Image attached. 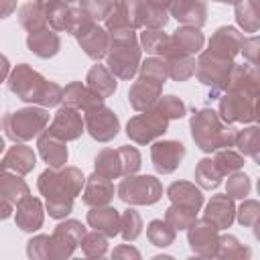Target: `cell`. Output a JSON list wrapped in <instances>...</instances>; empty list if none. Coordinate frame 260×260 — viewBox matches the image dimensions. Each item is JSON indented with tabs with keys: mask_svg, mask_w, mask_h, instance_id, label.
Masks as SVG:
<instances>
[{
	"mask_svg": "<svg viewBox=\"0 0 260 260\" xmlns=\"http://www.w3.org/2000/svg\"><path fill=\"white\" fill-rule=\"evenodd\" d=\"M8 87L20 100L30 102V104H41V106H55V104H59L61 93H63V89L57 83L47 81L43 75H39L26 63L18 65L12 71Z\"/></svg>",
	"mask_w": 260,
	"mask_h": 260,
	"instance_id": "1",
	"label": "cell"
},
{
	"mask_svg": "<svg viewBox=\"0 0 260 260\" xmlns=\"http://www.w3.org/2000/svg\"><path fill=\"white\" fill-rule=\"evenodd\" d=\"M191 134H193V140L199 144V148L205 152L232 146L236 138L234 128L225 120H221V116L213 110H201L193 116Z\"/></svg>",
	"mask_w": 260,
	"mask_h": 260,
	"instance_id": "2",
	"label": "cell"
},
{
	"mask_svg": "<svg viewBox=\"0 0 260 260\" xmlns=\"http://www.w3.org/2000/svg\"><path fill=\"white\" fill-rule=\"evenodd\" d=\"M49 122V114L43 108H24L18 112H10L4 118V130L6 136L14 142L28 140L37 136Z\"/></svg>",
	"mask_w": 260,
	"mask_h": 260,
	"instance_id": "3",
	"label": "cell"
},
{
	"mask_svg": "<svg viewBox=\"0 0 260 260\" xmlns=\"http://www.w3.org/2000/svg\"><path fill=\"white\" fill-rule=\"evenodd\" d=\"M162 193V187L158 183V179L150 177V175H140V177H132L128 175L126 179H122V183L118 185V195L122 201L126 203H140V205H150L154 201H158Z\"/></svg>",
	"mask_w": 260,
	"mask_h": 260,
	"instance_id": "4",
	"label": "cell"
},
{
	"mask_svg": "<svg viewBox=\"0 0 260 260\" xmlns=\"http://www.w3.org/2000/svg\"><path fill=\"white\" fill-rule=\"evenodd\" d=\"M232 65H234L232 59L221 57V55H217V53L207 49L199 57V61L195 63V73H197L199 81L205 83V85H211L213 87V95H217L225 87V81H228Z\"/></svg>",
	"mask_w": 260,
	"mask_h": 260,
	"instance_id": "5",
	"label": "cell"
},
{
	"mask_svg": "<svg viewBox=\"0 0 260 260\" xmlns=\"http://www.w3.org/2000/svg\"><path fill=\"white\" fill-rule=\"evenodd\" d=\"M85 126H87V132L100 142L112 140L120 130L118 116L110 108H106L104 102L85 110Z\"/></svg>",
	"mask_w": 260,
	"mask_h": 260,
	"instance_id": "6",
	"label": "cell"
},
{
	"mask_svg": "<svg viewBox=\"0 0 260 260\" xmlns=\"http://www.w3.org/2000/svg\"><path fill=\"white\" fill-rule=\"evenodd\" d=\"M167 124H169V120H167L160 112H156V110L146 112V110H144V114H138V116H134V118L128 122L126 132H128V136H130L134 142L146 144V142L154 140L156 136H160V134L167 130Z\"/></svg>",
	"mask_w": 260,
	"mask_h": 260,
	"instance_id": "7",
	"label": "cell"
},
{
	"mask_svg": "<svg viewBox=\"0 0 260 260\" xmlns=\"http://www.w3.org/2000/svg\"><path fill=\"white\" fill-rule=\"evenodd\" d=\"M219 116L225 122H252V120H256V95L228 91L219 102Z\"/></svg>",
	"mask_w": 260,
	"mask_h": 260,
	"instance_id": "8",
	"label": "cell"
},
{
	"mask_svg": "<svg viewBox=\"0 0 260 260\" xmlns=\"http://www.w3.org/2000/svg\"><path fill=\"white\" fill-rule=\"evenodd\" d=\"M110 49L112 53L108 55V69L114 73V77L130 79L140 65V49L136 43L110 45Z\"/></svg>",
	"mask_w": 260,
	"mask_h": 260,
	"instance_id": "9",
	"label": "cell"
},
{
	"mask_svg": "<svg viewBox=\"0 0 260 260\" xmlns=\"http://www.w3.org/2000/svg\"><path fill=\"white\" fill-rule=\"evenodd\" d=\"M183 156H185V146H183V142H177V140L154 142L150 148L152 165L162 175L173 173L179 167V162L183 160Z\"/></svg>",
	"mask_w": 260,
	"mask_h": 260,
	"instance_id": "10",
	"label": "cell"
},
{
	"mask_svg": "<svg viewBox=\"0 0 260 260\" xmlns=\"http://www.w3.org/2000/svg\"><path fill=\"white\" fill-rule=\"evenodd\" d=\"M49 132L59 136L65 142L67 140H75L83 132V120H81V116H79V112L75 108H69V106L59 108L55 118H53V122H51V126H49Z\"/></svg>",
	"mask_w": 260,
	"mask_h": 260,
	"instance_id": "11",
	"label": "cell"
},
{
	"mask_svg": "<svg viewBox=\"0 0 260 260\" xmlns=\"http://www.w3.org/2000/svg\"><path fill=\"white\" fill-rule=\"evenodd\" d=\"M203 47V35L197 26H183L169 37V51L167 57H187L197 53Z\"/></svg>",
	"mask_w": 260,
	"mask_h": 260,
	"instance_id": "12",
	"label": "cell"
},
{
	"mask_svg": "<svg viewBox=\"0 0 260 260\" xmlns=\"http://www.w3.org/2000/svg\"><path fill=\"white\" fill-rule=\"evenodd\" d=\"M75 37H77L81 49L85 51V55L91 57V59H95V61L102 59L106 55V51L110 49V37H108V32L102 26H98L95 22H89Z\"/></svg>",
	"mask_w": 260,
	"mask_h": 260,
	"instance_id": "13",
	"label": "cell"
},
{
	"mask_svg": "<svg viewBox=\"0 0 260 260\" xmlns=\"http://www.w3.org/2000/svg\"><path fill=\"white\" fill-rule=\"evenodd\" d=\"M160 87H162V83L140 75V79L134 81V85L128 91V100H130L132 108L138 110V112L152 108L156 104V100L160 98Z\"/></svg>",
	"mask_w": 260,
	"mask_h": 260,
	"instance_id": "14",
	"label": "cell"
},
{
	"mask_svg": "<svg viewBox=\"0 0 260 260\" xmlns=\"http://www.w3.org/2000/svg\"><path fill=\"white\" fill-rule=\"evenodd\" d=\"M256 67L254 65H232L228 81H225V91L234 93H246V95H256Z\"/></svg>",
	"mask_w": 260,
	"mask_h": 260,
	"instance_id": "15",
	"label": "cell"
},
{
	"mask_svg": "<svg viewBox=\"0 0 260 260\" xmlns=\"http://www.w3.org/2000/svg\"><path fill=\"white\" fill-rule=\"evenodd\" d=\"M169 8L173 16L187 26L199 28L207 18V6L203 0H173Z\"/></svg>",
	"mask_w": 260,
	"mask_h": 260,
	"instance_id": "16",
	"label": "cell"
},
{
	"mask_svg": "<svg viewBox=\"0 0 260 260\" xmlns=\"http://www.w3.org/2000/svg\"><path fill=\"white\" fill-rule=\"evenodd\" d=\"M242 43H244V35L238 32L234 26H221L217 28V32L211 37L209 41V51L221 55V57H228L232 59L240 49H242Z\"/></svg>",
	"mask_w": 260,
	"mask_h": 260,
	"instance_id": "17",
	"label": "cell"
},
{
	"mask_svg": "<svg viewBox=\"0 0 260 260\" xmlns=\"http://www.w3.org/2000/svg\"><path fill=\"white\" fill-rule=\"evenodd\" d=\"M26 45H28V49H30L35 55L47 59V57L57 55V51H59V47H61V39H59V35H57L53 28L43 26V28H39V30H35V32H28Z\"/></svg>",
	"mask_w": 260,
	"mask_h": 260,
	"instance_id": "18",
	"label": "cell"
},
{
	"mask_svg": "<svg viewBox=\"0 0 260 260\" xmlns=\"http://www.w3.org/2000/svg\"><path fill=\"white\" fill-rule=\"evenodd\" d=\"M234 203L230 195H215L209 203H207V211H205V219L215 225L217 230L230 228L234 221Z\"/></svg>",
	"mask_w": 260,
	"mask_h": 260,
	"instance_id": "19",
	"label": "cell"
},
{
	"mask_svg": "<svg viewBox=\"0 0 260 260\" xmlns=\"http://www.w3.org/2000/svg\"><path fill=\"white\" fill-rule=\"evenodd\" d=\"M35 167V152L32 148L24 146V144H14L6 156L2 158V165H0V171H12L16 175H24L28 171H32Z\"/></svg>",
	"mask_w": 260,
	"mask_h": 260,
	"instance_id": "20",
	"label": "cell"
},
{
	"mask_svg": "<svg viewBox=\"0 0 260 260\" xmlns=\"http://www.w3.org/2000/svg\"><path fill=\"white\" fill-rule=\"evenodd\" d=\"M39 150H41V156H43L53 169L63 167L65 160H67V146H65V140H61L59 136L51 134L49 130L39 138Z\"/></svg>",
	"mask_w": 260,
	"mask_h": 260,
	"instance_id": "21",
	"label": "cell"
},
{
	"mask_svg": "<svg viewBox=\"0 0 260 260\" xmlns=\"http://www.w3.org/2000/svg\"><path fill=\"white\" fill-rule=\"evenodd\" d=\"M61 100L65 102V106L75 108V110H83V112H85L87 108H91V106H95V104H102V102H104L102 98H98L89 87L81 85L79 81L69 83V85L63 89Z\"/></svg>",
	"mask_w": 260,
	"mask_h": 260,
	"instance_id": "22",
	"label": "cell"
},
{
	"mask_svg": "<svg viewBox=\"0 0 260 260\" xmlns=\"http://www.w3.org/2000/svg\"><path fill=\"white\" fill-rule=\"evenodd\" d=\"M114 197V185L110 183V179L93 173L89 179H87V185H85V193H83V201L87 205H106L110 203V199Z\"/></svg>",
	"mask_w": 260,
	"mask_h": 260,
	"instance_id": "23",
	"label": "cell"
},
{
	"mask_svg": "<svg viewBox=\"0 0 260 260\" xmlns=\"http://www.w3.org/2000/svg\"><path fill=\"white\" fill-rule=\"evenodd\" d=\"M16 223L20 225V230L24 232H32L39 230L43 223V211H41V201L35 197H24L18 201L16 207Z\"/></svg>",
	"mask_w": 260,
	"mask_h": 260,
	"instance_id": "24",
	"label": "cell"
},
{
	"mask_svg": "<svg viewBox=\"0 0 260 260\" xmlns=\"http://www.w3.org/2000/svg\"><path fill=\"white\" fill-rule=\"evenodd\" d=\"M87 87L102 100L112 95L116 91V77L114 73L104 65H93L87 73Z\"/></svg>",
	"mask_w": 260,
	"mask_h": 260,
	"instance_id": "25",
	"label": "cell"
},
{
	"mask_svg": "<svg viewBox=\"0 0 260 260\" xmlns=\"http://www.w3.org/2000/svg\"><path fill=\"white\" fill-rule=\"evenodd\" d=\"M87 221L95 232H106L108 236H116L120 228V215L114 207H95L93 211L87 213Z\"/></svg>",
	"mask_w": 260,
	"mask_h": 260,
	"instance_id": "26",
	"label": "cell"
},
{
	"mask_svg": "<svg viewBox=\"0 0 260 260\" xmlns=\"http://www.w3.org/2000/svg\"><path fill=\"white\" fill-rule=\"evenodd\" d=\"M169 197L173 199V203H179V205H187V207H193V209H199V205L203 203V195L201 191L191 185V183H185V181H177L169 187Z\"/></svg>",
	"mask_w": 260,
	"mask_h": 260,
	"instance_id": "27",
	"label": "cell"
},
{
	"mask_svg": "<svg viewBox=\"0 0 260 260\" xmlns=\"http://www.w3.org/2000/svg\"><path fill=\"white\" fill-rule=\"evenodd\" d=\"M0 195L10 203H18L28 195V187L20 177H16V173L0 171Z\"/></svg>",
	"mask_w": 260,
	"mask_h": 260,
	"instance_id": "28",
	"label": "cell"
},
{
	"mask_svg": "<svg viewBox=\"0 0 260 260\" xmlns=\"http://www.w3.org/2000/svg\"><path fill=\"white\" fill-rule=\"evenodd\" d=\"M236 18H238L240 26L246 32H256L258 30V24H260L258 0H240L236 4Z\"/></svg>",
	"mask_w": 260,
	"mask_h": 260,
	"instance_id": "29",
	"label": "cell"
},
{
	"mask_svg": "<svg viewBox=\"0 0 260 260\" xmlns=\"http://www.w3.org/2000/svg\"><path fill=\"white\" fill-rule=\"evenodd\" d=\"M95 173L106 177V179H116L122 173V160H120V154L118 150H112V148H104L98 156H95Z\"/></svg>",
	"mask_w": 260,
	"mask_h": 260,
	"instance_id": "30",
	"label": "cell"
},
{
	"mask_svg": "<svg viewBox=\"0 0 260 260\" xmlns=\"http://www.w3.org/2000/svg\"><path fill=\"white\" fill-rule=\"evenodd\" d=\"M18 18H20V24H22L28 32H35V30H39V28L45 26V22H47V12H45V8H41L39 4L28 2V4H22V6H20Z\"/></svg>",
	"mask_w": 260,
	"mask_h": 260,
	"instance_id": "31",
	"label": "cell"
},
{
	"mask_svg": "<svg viewBox=\"0 0 260 260\" xmlns=\"http://www.w3.org/2000/svg\"><path fill=\"white\" fill-rule=\"evenodd\" d=\"M83 234H85V230L79 221H65L55 230L51 244H69V248L73 250L75 244H81Z\"/></svg>",
	"mask_w": 260,
	"mask_h": 260,
	"instance_id": "32",
	"label": "cell"
},
{
	"mask_svg": "<svg viewBox=\"0 0 260 260\" xmlns=\"http://www.w3.org/2000/svg\"><path fill=\"white\" fill-rule=\"evenodd\" d=\"M221 173H219V169L215 167V162H213V158H203V160H199V165H197V169H195V181L203 187V189H213V187H217L219 183H221Z\"/></svg>",
	"mask_w": 260,
	"mask_h": 260,
	"instance_id": "33",
	"label": "cell"
},
{
	"mask_svg": "<svg viewBox=\"0 0 260 260\" xmlns=\"http://www.w3.org/2000/svg\"><path fill=\"white\" fill-rule=\"evenodd\" d=\"M213 162L219 169V173L225 177V175H232V173H236V171H240L244 167V156L240 152L232 150L230 146H225V148H219L217 150Z\"/></svg>",
	"mask_w": 260,
	"mask_h": 260,
	"instance_id": "34",
	"label": "cell"
},
{
	"mask_svg": "<svg viewBox=\"0 0 260 260\" xmlns=\"http://www.w3.org/2000/svg\"><path fill=\"white\" fill-rule=\"evenodd\" d=\"M140 43L144 51L152 55H167L169 51V37L160 28H146L140 37Z\"/></svg>",
	"mask_w": 260,
	"mask_h": 260,
	"instance_id": "35",
	"label": "cell"
},
{
	"mask_svg": "<svg viewBox=\"0 0 260 260\" xmlns=\"http://www.w3.org/2000/svg\"><path fill=\"white\" fill-rule=\"evenodd\" d=\"M234 142L238 144V148H240L244 154H248V156H252V158H256V160H258L260 130H258L256 126H250V128H244L242 132H238V134H236V138H234Z\"/></svg>",
	"mask_w": 260,
	"mask_h": 260,
	"instance_id": "36",
	"label": "cell"
},
{
	"mask_svg": "<svg viewBox=\"0 0 260 260\" xmlns=\"http://www.w3.org/2000/svg\"><path fill=\"white\" fill-rule=\"evenodd\" d=\"M195 211H197V209H193V207L175 203V205L169 207V211H167V223H171L175 230H187V228H191L193 221H195Z\"/></svg>",
	"mask_w": 260,
	"mask_h": 260,
	"instance_id": "37",
	"label": "cell"
},
{
	"mask_svg": "<svg viewBox=\"0 0 260 260\" xmlns=\"http://www.w3.org/2000/svg\"><path fill=\"white\" fill-rule=\"evenodd\" d=\"M167 69H169V77H173L177 81L189 79L191 75H195V59L191 55H187V57H169Z\"/></svg>",
	"mask_w": 260,
	"mask_h": 260,
	"instance_id": "38",
	"label": "cell"
},
{
	"mask_svg": "<svg viewBox=\"0 0 260 260\" xmlns=\"http://www.w3.org/2000/svg\"><path fill=\"white\" fill-rule=\"evenodd\" d=\"M148 238L152 240L154 246H169L175 238V228L171 223H162L160 219H154L148 225Z\"/></svg>",
	"mask_w": 260,
	"mask_h": 260,
	"instance_id": "39",
	"label": "cell"
},
{
	"mask_svg": "<svg viewBox=\"0 0 260 260\" xmlns=\"http://www.w3.org/2000/svg\"><path fill=\"white\" fill-rule=\"evenodd\" d=\"M156 112H160L167 120H173V118H183L185 116V104L175 98V95H165L160 100H156Z\"/></svg>",
	"mask_w": 260,
	"mask_h": 260,
	"instance_id": "40",
	"label": "cell"
},
{
	"mask_svg": "<svg viewBox=\"0 0 260 260\" xmlns=\"http://www.w3.org/2000/svg\"><path fill=\"white\" fill-rule=\"evenodd\" d=\"M140 73H142V77H148V79H154V81H158V83H165V79L169 77L167 61L156 59V57H150V59H146V61L142 63Z\"/></svg>",
	"mask_w": 260,
	"mask_h": 260,
	"instance_id": "41",
	"label": "cell"
},
{
	"mask_svg": "<svg viewBox=\"0 0 260 260\" xmlns=\"http://www.w3.org/2000/svg\"><path fill=\"white\" fill-rule=\"evenodd\" d=\"M114 4L116 0H81V10L87 12L91 20H100V18H108Z\"/></svg>",
	"mask_w": 260,
	"mask_h": 260,
	"instance_id": "42",
	"label": "cell"
},
{
	"mask_svg": "<svg viewBox=\"0 0 260 260\" xmlns=\"http://www.w3.org/2000/svg\"><path fill=\"white\" fill-rule=\"evenodd\" d=\"M250 187H252V183H250V177L248 175H244V173H232V177L228 179V193L225 195L240 199V197H246L250 193Z\"/></svg>",
	"mask_w": 260,
	"mask_h": 260,
	"instance_id": "43",
	"label": "cell"
},
{
	"mask_svg": "<svg viewBox=\"0 0 260 260\" xmlns=\"http://www.w3.org/2000/svg\"><path fill=\"white\" fill-rule=\"evenodd\" d=\"M118 154H120V160H122V173L124 175H132V173L138 171L140 154L134 146H122V148H118Z\"/></svg>",
	"mask_w": 260,
	"mask_h": 260,
	"instance_id": "44",
	"label": "cell"
},
{
	"mask_svg": "<svg viewBox=\"0 0 260 260\" xmlns=\"http://www.w3.org/2000/svg\"><path fill=\"white\" fill-rule=\"evenodd\" d=\"M120 228H124L122 234H124L126 240H134V238L140 234V228H142L140 215H138L134 209H128V211L120 217Z\"/></svg>",
	"mask_w": 260,
	"mask_h": 260,
	"instance_id": "45",
	"label": "cell"
},
{
	"mask_svg": "<svg viewBox=\"0 0 260 260\" xmlns=\"http://www.w3.org/2000/svg\"><path fill=\"white\" fill-rule=\"evenodd\" d=\"M238 219H240L242 225H256V221H258V201H254V199L244 201L240 205Z\"/></svg>",
	"mask_w": 260,
	"mask_h": 260,
	"instance_id": "46",
	"label": "cell"
},
{
	"mask_svg": "<svg viewBox=\"0 0 260 260\" xmlns=\"http://www.w3.org/2000/svg\"><path fill=\"white\" fill-rule=\"evenodd\" d=\"M256 47H258V37H250V39H244V43H242L244 55L248 57L250 65H256Z\"/></svg>",
	"mask_w": 260,
	"mask_h": 260,
	"instance_id": "47",
	"label": "cell"
},
{
	"mask_svg": "<svg viewBox=\"0 0 260 260\" xmlns=\"http://www.w3.org/2000/svg\"><path fill=\"white\" fill-rule=\"evenodd\" d=\"M16 8V0H0V18H6Z\"/></svg>",
	"mask_w": 260,
	"mask_h": 260,
	"instance_id": "48",
	"label": "cell"
},
{
	"mask_svg": "<svg viewBox=\"0 0 260 260\" xmlns=\"http://www.w3.org/2000/svg\"><path fill=\"white\" fill-rule=\"evenodd\" d=\"M171 2L173 0H144L146 8H150V10H167L171 6Z\"/></svg>",
	"mask_w": 260,
	"mask_h": 260,
	"instance_id": "49",
	"label": "cell"
},
{
	"mask_svg": "<svg viewBox=\"0 0 260 260\" xmlns=\"http://www.w3.org/2000/svg\"><path fill=\"white\" fill-rule=\"evenodd\" d=\"M10 213H12V203H10L6 197H2V195H0V219L8 217Z\"/></svg>",
	"mask_w": 260,
	"mask_h": 260,
	"instance_id": "50",
	"label": "cell"
},
{
	"mask_svg": "<svg viewBox=\"0 0 260 260\" xmlns=\"http://www.w3.org/2000/svg\"><path fill=\"white\" fill-rule=\"evenodd\" d=\"M6 73H8V59L4 55H0V81L6 77Z\"/></svg>",
	"mask_w": 260,
	"mask_h": 260,
	"instance_id": "51",
	"label": "cell"
},
{
	"mask_svg": "<svg viewBox=\"0 0 260 260\" xmlns=\"http://www.w3.org/2000/svg\"><path fill=\"white\" fill-rule=\"evenodd\" d=\"M32 2H35V4H39L41 8H45V10H47V8H49V6H51L55 0H32Z\"/></svg>",
	"mask_w": 260,
	"mask_h": 260,
	"instance_id": "52",
	"label": "cell"
},
{
	"mask_svg": "<svg viewBox=\"0 0 260 260\" xmlns=\"http://www.w3.org/2000/svg\"><path fill=\"white\" fill-rule=\"evenodd\" d=\"M217 2H225V4H238L240 0H217Z\"/></svg>",
	"mask_w": 260,
	"mask_h": 260,
	"instance_id": "53",
	"label": "cell"
},
{
	"mask_svg": "<svg viewBox=\"0 0 260 260\" xmlns=\"http://www.w3.org/2000/svg\"><path fill=\"white\" fill-rule=\"evenodd\" d=\"M4 150V140H2V136H0V152Z\"/></svg>",
	"mask_w": 260,
	"mask_h": 260,
	"instance_id": "54",
	"label": "cell"
},
{
	"mask_svg": "<svg viewBox=\"0 0 260 260\" xmlns=\"http://www.w3.org/2000/svg\"><path fill=\"white\" fill-rule=\"evenodd\" d=\"M63 2H73V0H63Z\"/></svg>",
	"mask_w": 260,
	"mask_h": 260,
	"instance_id": "55",
	"label": "cell"
}]
</instances>
